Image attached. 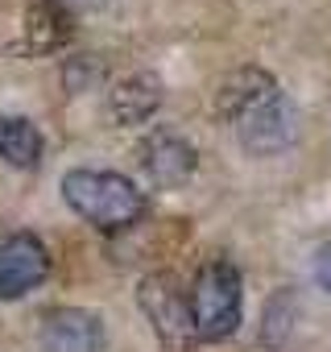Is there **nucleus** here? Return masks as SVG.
<instances>
[{
	"label": "nucleus",
	"instance_id": "f8f14e48",
	"mask_svg": "<svg viewBox=\"0 0 331 352\" xmlns=\"http://www.w3.org/2000/svg\"><path fill=\"white\" fill-rule=\"evenodd\" d=\"M315 282H319V290L331 298V245H323L319 257H315Z\"/></svg>",
	"mask_w": 331,
	"mask_h": 352
},
{
	"label": "nucleus",
	"instance_id": "9d476101",
	"mask_svg": "<svg viewBox=\"0 0 331 352\" xmlns=\"http://www.w3.org/2000/svg\"><path fill=\"white\" fill-rule=\"evenodd\" d=\"M157 104H161V83H157L153 75H145V71L124 75V79L112 87V116H116L120 124H141V120H149V116L157 112Z\"/></svg>",
	"mask_w": 331,
	"mask_h": 352
},
{
	"label": "nucleus",
	"instance_id": "0eeeda50",
	"mask_svg": "<svg viewBox=\"0 0 331 352\" xmlns=\"http://www.w3.org/2000/svg\"><path fill=\"white\" fill-rule=\"evenodd\" d=\"M137 153H141V170L149 174L157 187H179V183H187L195 174V149L179 133L157 129V133H149L141 141Z\"/></svg>",
	"mask_w": 331,
	"mask_h": 352
},
{
	"label": "nucleus",
	"instance_id": "f257e3e1",
	"mask_svg": "<svg viewBox=\"0 0 331 352\" xmlns=\"http://www.w3.org/2000/svg\"><path fill=\"white\" fill-rule=\"evenodd\" d=\"M216 108L236 129L249 153L269 157L298 141V108L282 91V83L261 67H236L232 75H224L216 91Z\"/></svg>",
	"mask_w": 331,
	"mask_h": 352
},
{
	"label": "nucleus",
	"instance_id": "7ed1b4c3",
	"mask_svg": "<svg viewBox=\"0 0 331 352\" xmlns=\"http://www.w3.org/2000/svg\"><path fill=\"white\" fill-rule=\"evenodd\" d=\"M187 302H191V323H195V340L199 344H220L240 327V307H244V282L232 257H207L191 286H187Z\"/></svg>",
	"mask_w": 331,
	"mask_h": 352
},
{
	"label": "nucleus",
	"instance_id": "9b49d317",
	"mask_svg": "<svg viewBox=\"0 0 331 352\" xmlns=\"http://www.w3.org/2000/svg\"><path fill=\"white\" fill-rule=\"evenodd\" d=\"M290 319H298V307H294L290 294H277V298L269 302V311H265L261 340H265L269 348H282V340H286V331H290Z\"/></svg>",
	"mask_w": 331,
	"mask_h": 352
},
{
	"label": "nucleus",
	"instance_id": "6e6552de",
	"mask_svg": "<svg viewBox=\"0 0 331 352\" xmlns=\"http://www.w3.org/2000/svg\"><path fill=\"white\" fill-rule=\"evenodd\" d=\"M75 34V9L62 5V0H34L25 9V46L46 54L58 50L62 42H71Z\"/></svg>",
	"mask_w": 331,
	"mask_h": 352
},
{
	"label": "nucleus",
	"instance_id": "423d86ee",
	"mask_svg": "<svg viewBox=\"0 0 331 352\" xmlns=\"http://www.w3.org/2000/svg\"><path fill=\"white\" fill-rule=\"evenodd\" d=\"M42 352H104V319L87 307H58L42 319Z\"/></svg>",
	"mask_w": 331,
	"mask_h": 352
},
{
	"label": "nucleus",
	"instance_id": "20e7f679",
	"mask_svg": "<svg viewBox=\"0 0 331 352\" xmlns=\"http://www.w3.org/2000/svg\"><path fill=\"white\" fill-rule=\"evenodd\" d=\"M137 302L145 311V319L153 323V336L170 348V352H187L195 340V323H191V302L187 290H179V282L170 274H149L141 278Z\"/></svg>",
	"mask_w": 331,
	"mask_h": 352
},
{
	"label": "nucleus",
	"instance_id": "f03ea898",
	"mask_svg": "<svg viewBox=\"0 0 331 352\" xmlns=\"http://www.w3.org/2000/svg\"><path fill=\"white\" fill-rule=\"evenodd\" d=\"M62 204L100 232H124V228L141 224V216L149 212L145 191L128 174L87 170V166L62 174Z\"/></svg>",
	"mask_w": 331,
	"mask_h": 352
},
{
	"label": "nucleus",
	"instance_id": "ddd939ff",
	"mask_svg": "<svg viewBox=\"0 0 331 352\" xmlns=\"http://www.w3.org/2000/svg\"><path fill=\"white\" fill-rule=\"evenodd\" d=\"M62 5H71V9H79V5H95V0H62Z\"/></svg>",
	"mask_w": 331,
	"mask_h": 352
},
{
	"label": "nucleus",
	"instance_id": "39448f33",
	"mask_svg": "<svg viewBox=\"0 0 331 352\" xmlns=\"http://www.w3.org/2000/svg\"><path fill=\"white\" fill-rule=\"evenodd\" d=\"M50 278V253L34 232H13L0 241V302L25 298Z\"/></svg>",
	"mask_w": 331,
	"mask_h": 352
},
{
	"label": "nucleus",
	"instance_id": "1a4fd4ad",
	"mask_svg": "<svg viewBox=\"0 0 331 352\" xmlns=\"http://www.w3.org/2000/svg\"><path fill=\"white\" fill-rule=\"evenodd\" d=\"M46 153L42 129L30 116L17 112H0V157H5L13 170H34Z\"/></svg>",
	"mask_w": 331,
	"mask_h": 352
}]
</instances>
